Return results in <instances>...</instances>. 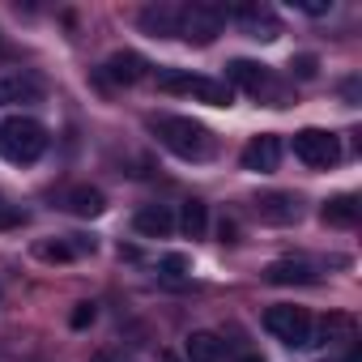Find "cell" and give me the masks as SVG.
Wrapping results in <instances>:
<instances>
[{
	"mask_svg": "<svg viewBox=\"0 0 362 362\" xmlns=\"http://www.w3.org/2000/svg\"><path fill=\"white\" fill-rule=\"evenodd\" d=\"M345 362H362V358H358V349H349V354H345Z\"/></svg>",
	"mask_w": 362,
	"mask_h": 362,
	"instance_id": "28",
	"label": "cell"
},
{
	"mask_svg": "<svg viewBox=\"0 0 362 362\" xmlns=\"http://www.w3.org/2000/svg\"><path fill=\"white\" fill-rule=\"evenodd\" d=\"M158 90H166V94H188V98H201L209 107H230V86L226 81L197 77V73H184V69L158 73Z\"/></svg>",
	"mask_w": 362,
	"mask_h": 362,
	"instance_id": "4",
	"label": "cell"
},
{
	"mask_svg": "<svg viewBox=\"0 0 362 362\" xmlns=\"http://www.w3.org/2000/svg\"><path fill=\"white\" fill-rule=\"evenodd\" d=\"M294 73H298V77H315V60H311V56H298V60H294Z\"/></svg>",
	"mask_w": 362,
	"mask_h": 362,
	"instance_id": "23",
	"label": "cell"
},
{
	"mask_svg": "<svg viewBox=\"0 0 362 362\" xmlns=\"http://www.w3.org/2000/svg\"><path fill=\"white\" fill-rule=\"evenodd\" d=\"M43 98V81L26 69H9L0 73V107H18V103H39Z\"/></svg>",
	"mask_w": 362,
	"mask_h": 362,
	"instance_id": "7",
	"label": "cell"
},
{
	"mask_svg": "<svg viewBox=\"0 0 362 362\" xmlns=\"http://www.w3.org/2000/svg\"><path fill=\"white\" fill-rule=\"evenodd\" d=\"M256 214H260V222H269V226H290V222L298 218V201H294L290 192H264V197L256 201Z\"/></svg>",
	"mask_w": 362,
	"mask_h": 362,
	"instance_id": "10",
	"label": "cell"
},
{
	"mask_svg": "<svg viewBox=\"0 0 362 362\" xmlns=\"http://www.w3.org/2000/svg\"><path fill=\"white\" fill-rule=\"evenodd\" d=\"M264 328H269L281 345H290V349H303V345H311V337H315L311 315H307L303 307H286V303L264 311Z\"/></svg>",
	"mask_w": 362,
	"mask_h": 362,
	"instance_id": "5",
	"label": "cell"
},
{
	"mask_svg": "<svg viewBox=\"0 0 362 362\" xmlns=\"http://www.w3.org/2000/svg\"><path fill=\"white\" fill-rule=\"evenodd\" d=\"M149 128L158 132V141H162L170 153L188 158V162H205V158H214V149H218L214 132H209L205 124L188 119V115H158V119H149Z\"/></svg>",
	"mask_w": 362,
	"mask_h": 362,
	"instance_id": "1",
	"label": "cell"
},
{
	"mask_svg": "<svg viewBox=\"0 0 362 362\" xmlns=\"http://www.w3.org/2000/svg\"><path fill=\"white\" fill-rule=\"evenodd\" d=\"M222 243H235V222H222Z\"/></svg>",
	"mask_w": 362,
	"mask_h": 362,
	"instance_id": "25",
	"label": "cell"
},
{
	"mask_svg": "<svg viewBox=\"0 0 362 362\" xmlns=\"http://www.w3.org/2000/svg\"><path fill=\"white\" fill-rule=\"evenodd\" d=\"M294 158L303 166H311V170H328L341 158V145L324 128H303V132H294Z\"/></svg>",
	"mask_w": 362,
	"mask_h": 362,
	"instance_id": "6",
	"label": "cell"
},
{
	"mask_svg": "<svg viewBox=\"0 0 362 362\" xmlns=\"http://www.w3.org/2000/svg\"><path fill=\"white\" fill-rule=\"evenodd\" d=\"M235 22L243 26L247 39H260V43H273L281 35V22H277V13L269 5H239L235 9Z\"/></svg>",
	"mask_w": 362,
	"mask_h": 362,
	"instance_id": "8",
	"label": "cell"
},
{
	"mask_svg": "<svg viewBox=\"0 0 362 362\" xmlns=\"http://www.w3.org/2000/svg\"><path fill=\"white\" fill-rule=\"evenodd\" d=\"M94 315H98V311H94V303H77V307H73V315H69V324H73V328H90V324H94Z\"/></svg>",
	"mask_w": 362,
	"mask_h": 362,
	"instance_id": "22",
	"label": "cell"
},
{
	"mask_svg": "<svg viewBox=\"0 0 362 362\" xmlns=\"http://www.w3.org/2000/svg\"><path fill=\"white\" fill-rule=\"evenodd\" d=\"M179 230H184L188 239H205V230H209V209H205L201 201H188L184 214H179Z\"/></svg>",
	"mask_w": 362,
	"mask_h": 362,
	"instance_id": "19",
	"label": "cell"
},
{
	"mask_svg": "<svg viewBox=\"0 0 362 362\" xmlns=\"http://www.w3.org/2000/svg\"><path fill=\"white\" fill-rule=\"evenodd\" d=\"M162 362H179V358H170V354H166V358H162Z\"/></svg>",
	"mask_w": 362,
	"mask_h": 362,
	"instance_id": "29",
	"label": "cell"
},
{
	"mask_svg": "<svg viewBox=\"0 0 362 362\" xmlns=\"http://www.w3.org/2000/svg\"><path fill=\"white\" fill-rule=\"evenodd\" d=\"M320 222H324V226H337V230H349V226L358 222V197L341 192V197L324 201V209H320Z\"/></svg>",
	"mask_w": 362,
	"mask_h": 362,
	"instance_id": "14",
	"label": "cell"
},
{
	"mask_svg": "<svg viewBox=\"0 0 362 362\" xmlns=\"http://www.w3.org/2000/svg\"><path fill=\"white\" fill-rule=\"evenodd\" d=\"M64 209H69V214H77V218H98V214L107 209V201H103V192H98V188L81 184V188H73V192L64 197Z\"/></svg>",
	"mask_w": 362,
	"mask_h": 362,
	"instance_id": "18",
	"label": "cell"
},
{
	"mask_svg": "<svg viewBox=\"0 0 362 362\" xmlns=\"http://www.w3.org/2000/svg\"><path fill=\"white\" fill-rule=\"evenodd\" d=\"M158 273L166 277V281H179L188 273V256H162V264H158Z\"/></svg>",
	"mask_w": 362,
	"mask_h": 362,
	"instance_id": "21",
	"label": "cell"
},
{
	"mask_svg": "<svg viewBox=\"0 0 362 362\" xmlns=\"http://www.w3.org/2000/svg\"><path fill=\"white\" fill-rule=\"evenodd\" d=\"M35 252H39V260H56V264H64V260H73L77 252H94V239H86V243H64V239H56V243H39Z\"/></svg>",
	"mask_w": 362,
	"mask_h": 362,
	"instance_id": "20",
	"label": "cell"
},
{
	"mask_svg": "<svg viewBox=\"0 0 362 362\" xmlns=\"http://www.w3.org/2000/svg\"><path fill=\"white\" fill-rule=\"evenodd\" d=\"M47 149V132L43 124H35L30 115H9V119H0V158L5 162H39Z\"/></svg>",
	"mask_w": 362,
	"mask_h": 362,
	"instance_id": "2",
	"label": "cell"
},
{
	"mask_svg": "<svg viewBox=\"0 0 362 362\" xmlns=\"http://www.w3.org/2000/svg\"><path fill=\"white\" fill-rule=\"evenodd\" d=\"M239 362H264V358H260V354H243Z\"/></svg>",
	"mask_w": 362,
	"mask_h": 362,
	"instance_id": "27",
	"label": "cell"
},
{
	"mask_svg": "<svg viewBox=\"0 0 362 362\" xmlns=\"http://www.w3.org/2000/svg\"><path fill=\"white\" fill-rule=\"evenodd\" d=\"M239 162H243V170L269 175V170H277V162H281V141H277L273 132H260V136H252V141L243 145Z\"/></svg>",
	"mask_w": 362,
	"mask_h": 362,
	"instance_id": "9",
	"label": "cell"
},
{
	"mask_svg": "<svg viewBox=\"0 0 362 362\" xmlns=\"http://www.w3.org/2000/svg\"><path fill=\"white\" fill-rule=\"evenodd\" d=\"M103 77L115 81V86H136V81L145 77V60L132 56V52H115V56L103 64Z\"/></svg>",
	"mask_w": 362,
	"mask_h": 362,
	"instance_id": "13",
	"label": "cell"
},
{
	"mask_svg": "<svg viewBox=\"0 0 362 362\" xmlns=\"http://www.w3.org/2000/svg\"><path fill=\"white\" fill-rule=\"evenodd\" d=\"M226 77H230L239 90H247V94H264V90H269V69H264V64H252V60H235V64L226 69Z\"/></svg>",
	"mask_w": 362,
	"mask_h": 362,
	"instance_id": "16",
	"label": "cell"
},
{
	"mask_svg": "<svg viewBox=\"0 0 362 362\" xmlns=\"http://www.w3.org/2000/svg\"><path fill=\"white\" fill-rule=\"evenodd\" d=\"M141 30L153 35V39H175V30H179V9H175V5H149V9H141Z\"/></svg>",
	"mask_w": 362,
	"mask_h": 362,
	"instance_id": "12",
	"label": "cell"
},
{
	"mask_svg": "<svg viewBox=\"0 0 362 362\" xmlns=\"http://www.w3.org/2000/svg\"><path fill=\"white\" fill-rule=\"evenodd\" d=\"M132 226H136V235H145V239H166V235L175 230V214H170L166 205H145V209H136Z\"/></svg>",
	"mask_w": 362,
	"mask_h": 362,
	"instance_id": "11",
	"label": "cell"
},
{
	"mask_svg": "<svg viewBox=\"0 0 362 362\" xmlns=\"http://www.w3.org/2000/svg\"><path fill=\"white\" fill-rule=\"evenodd\" d=\"M222 26H226V9H222V5H209V0H192V5L179 9V30H175V39L205 47V43H214V39L222 35Z\"/></svg>",
	"mask_w": 362,
	"mask_h": 362,
	"instance_id": "3",
	"label": "cell"
},
{
	"mask_svg": "<svg viewBox=\"0 0 362 362\" xmlns=\"http://www.w3.org/2000/svg\"><path fill=\"white\" fill-rule=\"evenodd\" d=\"M94 362H119L115 354H94Z\"/></svg>",
	"mask_w": 362,
	"mask_h": 362,
	"instance_id": "26",
	"label": "cell"
},
{
	"mask_svg": "<svg viewBox=\"0 0 362 362\" xmlns=\"http://www.w3.org/2000/svg\"><path fill=\"white\" fill-rule=\"evenodd\" d=\"M222 349H226V341H222L218 332H192V337L184 341L188 362H222Z\"/></svg>",
	"mask_w": 362,
	"mask_h": 362,
	"instance_id": "17",
	"label": "cell"
},
{
	"mask_svg": "<svg viewBox=\"0 0 362 362\" xmlns=\"http://www.w3.org/2000/svg\"><path fill=\"white\" fill-rule=\"evenodd\" d=\"M264 277H269L273 286H311V281H315V269H311L307 260H277V264L264 269Z\"/></svg>",
	"mask_w": 362,
	"mask_h": 362,
	"instance_id": "15",
	"label": "cell"
},
{
	"mask_svg": "<svg viewBox=\"0 0 362 362\" xmlns=\"http://www.w3.org/2000/svg\"><path fill=\"white\" fill-rule=\"evenodd\" d=\"M298 9H307V13H328L332 5H324V0H298Z\"/></svg>",
	"mask_w": 362,
	"mask_h": 362,
	"instance_id": "24",
	"label": "cell"
}]
</instances>
